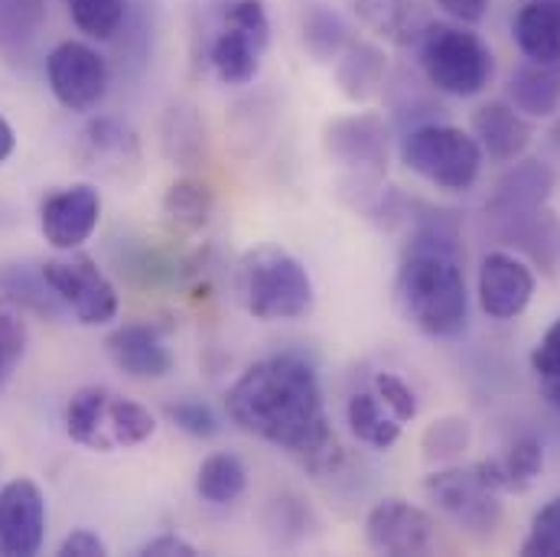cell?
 I'll list each match as a JSON object with an SVG mask.
<instances>
[{
  "label": "cell",
  "instance_id": "cell-16",
  "mask_svg": "<svg viewBox=\"0 0 560 557\" xmlns=\"http://www.w3.org/2000/svg\"><path fill=\"white\" fill-rule=\"evenodd\" d=\"M108 356L112 362L140 382H156V379H166L173 372V352L166 349L163 336L156 326L150 323H128V326H118L112 336H108Z\"/></svg>",
  "mask_w": 560,
  "mask_h": 557
},
{
  "label": "cell",
  "instance_id": "cell-31",
  "mask_svg": "<svg viewBox=\"0 0 560 557\" xmlns=\"http://www.w3.org/2000/svg\"><path fill=\"white\" fill-rule=\"evenodd\" d=\"M160 147L176 166H196L206 156V125L192 108H170L160 125Z\"/></svg>",
  "mask_w": 560,
  "mask_h": 557
},
{
  "label": "cell",
  "instance_id": "cell-44",
  "mask_svg": "<svg viewBox=\"0 0 560 557\" xmlns=\"http://www.w3.org/2000/svg\"><path fill=\"white\" fill-rule=\"evenodd\" d=\"M13 150H16V135H13L10 121L0 115V163H3V160H10V156H13Z\"/></svg>",
  "mask_w": 560,
  "mask_h": 557
},
{
  "label": "cell",
  "instance_id": "cell-18",
  "mask_svg": "<svg viewBox=\"0 0 560 557\" xmlns=\"http://www.w3.org/2000/svg\"><path fill=\"white\" fill-rule=\"evenodd\" d=\"M555 193V170L541 160H515L499 179L486 202V216L518 212L532 206H545Z\"/></svg>",
  "mask_w": 560,
  "mask_h": 557
},
{
  "label": "cell",
  "instance_id": "cell-45",
  "mask_svg": "<svg viewBox=\"0 0 560 557\" xmlns=\"http://www.w3.org/2000/svg\"><path fill=\"white\" fill-rule=\"evenodd\" d=\"M538 388H541V398L560 411V379H538Z\"/></svg>",
  "mask_w": 560,
  "mask_h": 557
},
{
  "label": "cell",
  "instance_id": "cell-27",
  "mask_svg": "<svg viewBox=\"0 0 560 557\" xmlns=\"http://www.w3.org/2000/svg\"><path fill=\"white\" fill-rule=\"evenodd\" d=\"M215 212V189L206 179L179 176L163 193V216L183 232H199Z\"/></svg>",
  "mask_w": 560,
  "mask_h": 557
},
{
  "label": "cell",
  "instance_id": "cell-14",
  "mask_svg": "<svg viewBox=\"0 0 560 557\" xmlns=\"http://www.w3.org/2000/svg\"><path fill=\"white\" fill-rule=\"evenodd\" d=\"M535 283V271L522 258L509 252H489L479 268V306L489 320H515L528 310Z\"/></svg>",
  "mask_w": 560,
  "mask_h": 557
},
{
  "label": "cell",
  "instance_id": "cell-40",
  "mask_svg": "<svg viewBox=\"0 0 560 557\" xmlns=\"http://www.w3.org/2000/svg\"><path fill=\"white\" fill-rule=\"evenodd\" d=\"M532 372L538 379H560V320H555L532 349Z\"/></svg>",
  "mask_w": 560,
  "mask_h": 557
},
{
  "label": "cell",
  "instance_id": "cell-10",
  "mask_svg": "<svg viewBox=\"0 0 560 557\" xmlns=\"http://www.w3.org/2000/svg\"><path fill=\"white\" fill-rule=\"evenodd\" d=\"M102 222V193L92 183L56 189L39 206V232L56 252H79Z\"/></svg>",
  "mask_w": 560,
  "mask_h": 557
},
{
  "label": "cell",
  "instance_id": "cell-1",
  "mask_svg": "<svg viewBox=\"0 0 560 557\" xmlns=\"http://www.w3.org/2000/svg\"><path fill=\"white\" fill-rule=\"evenodd\" d=\"M225 408L235 427L313 469L339 456L319 375L293 352L252 362L225 392Z\"/></svg>",
  "mask_w": 560,
  "mask_h": 557
},
{
  "label": "cell",
  "instance_id": "cell-13",
  "mask_svg": "<svg viewBox=\"0 0 560 557\" xmlns=\"http://www.w3.org/2000/svg\"><path fill=\"white\" fill-rule=\"evenodd\" d=\"M433 519L405 499H382L365 515V545L375 555H423L433 545Z\"/></svg>",
  "mask_w": 560,
  "mask_h": 557
},
{
  "label": "cell",
  "instance_id": "cell-33",
  "mask_svg": "<svg viewBox=\"0 0 560 557\" xmlns=\"http://www.w3.org/2000/svg\"><path fill=\"white\" fill-rule=\"evenodd\" d=\"M69 16L89 39H115L125 26L128 0H69Z\"/></svg>",
  "mask_w": 560,
  "mask_h": 557
},
{
  "label": "cell",
  "instance_id": "cell-11",
  "mask_svg": "<svg viewBox=\"0 0 560 557\" xmlns=\"http://www.w3.org/2000/svg\"><path fill=\"white\" fill-rule=\"evenodd\" d=\"M489 232L505 245L522 252L525 258L535 262V268H541L548 278H555L560 268V219L558 212L545 202V206H532V209H518V212H499V216H486Z\"/></svg>",
  "mask_w": 560,
  "mask_h": 557
},
{
  "label": "cell",
  "instance_id": "cell-42",
  "mask_svg": "<svg viewBox=\"0 0 560 557\" xmlns=\"http://www.w3.org/2000/svg\"><path fill=\"white\" fill-rule=\"evenodd\" d=\"M140 555L143 557H196L199 555V548H196L192 542H186L183 535H176V532H163V535H156V538L143 542V545H140Z\"/></svg>",
  "mask_w": 560,
  "mask_h": 557
},
{
  "label": "cell",
  "instance_id": "cell-39",
  "mask_svg": "<svg viewBox=\"0 0 560 557\" xmlns=\"http://www.w3.org/2000/svg\"><path fill=\"white\" fill-rule=\"evenodd\" d=\"M372 392L382 398V405H385L395 418L401 420V423H411V420L418 418V398H415L411 385H408L401 375H395V372H378Z\"/></svg>",
  "mask_w": 560,
  "mask_h": 557
},
{
  "label": "cell",
  "instance_id": "cell-34",
  "mask_svg": "<svg viewBox=\"0 0 560 557\" xmlns=\"http://www.w3.org/2000/svg\"><path fill=\"white\" fill-rule=\"evenodd\" d=\"M108 427L115 437V446H140L156 433V418L131 398H112V411H108Z\"/></svg>",
  "mask_w": 560,
  "mask_h": 557
},
{
  "label": "cell",
  "instance_id": "cell-5",
  "mask_svg": "<svg viewBox=\"0 0 560 557\" xmlns=\"http://www.w3.org/2000/svg\"><path fill=\"white\" fill-rule=\"evenodd\" d=\"M398 153L411 173H418L420 179H427L430 186L443 193L472 189L486 163L482 147L469 131L453 128V125H436V121L405 131Z\"/></svg>",
  "mask_w": 560,
  "mask_h": 557
},
{
  "label": "cell",
  "instance_id": "cell-43",
  "mask_svg": "<svg viewBox=\"0 0 560 557\" xmlns=\"http://www.w3.org/2000/svg\"><path fill=\"white\" fill-rule=\"evenodd\" d=\"M436 7L463 26H476L489 13V0H436Z\"/></svg>",
  "mask_w": 560,
  "mask_h": 557
},
{
  "label": "cell",
  "instance_id": "cell-28",
  "mask_svg": "<svg viewBox=\"0 0 560 557\" xmlns=\"http://www.w3.org/2000/svg\"><path fill=\"white\" fill-rule=\"evenodd\" d=\"M248 492V469L235 453H212L196 469V496L209 506H232Z\"/></svg>",
  "mask_w": 560,
  "mask_h": 557
},
{
  "label": "cell",
  "instance_id": "cell-17",
  "mask_svg": "<svg viewBox=\"0 0 560 557\" xmlns=\"http://www.w3.org/2000/svg\"><path fill=\"white\" fill-rule=\"evenodd\" d=\"M79 160L102 173L121 176L128 166L140 163V140L131 125L121 118H95L79 138Z\"/></svg>",
  "mask_w": 560,
  "mask_h": 557
},
{
  "label": "cell",
  "instance_id": "cell-7",
  "mask_svg": "<svg viewBox=\"0 0 560 557\" xmlns=\"http://www.w3.org/2000/svg\"><path fill=\"white\" fill-rule=\"evenodd\" d=\"M427 499L463 532L492 535L502 522V492H495L476 466H443L423 479Z\"/></svg>",
  "mask_w": 560,
  "mask_h": 557
},
{
  "label": "cell",
  "instance_id": "cell-20",
  "mask_svg": "<svg viewBox=\"0 0 560 557\" xmlns=\"http://www.w3.org/2000/svg\"><path fill=\"white\" fill-rule=\"evenodd\" d=\"M112 392L102 385H82L72 392L69 405H66V433L98 453H112L115 450V437L108 427V411H112Z\"/></svg>",
  "mask_w": 560,
  "mask_h": 557
},
{
  "label": "cell",
  "instance_id": "cell-35",
  "mask_svg": "<svg viewBox=\"0 0 560 557\" xmlns=\"http://www.w3.org/2000/svg\"><path fill=\"white\" fill-rule=\"evenodd\" d=\"M472 440V427L466 418L433 420L423 433V456L427 460H453Z\"/></svg>",
  "mask_w": 560,
  "mask_h": 557
},
{
  "label": "cell",
  "instance_id": "cell-36",
  "mask_svg": "<svg viewBox=\"0 0 560 557\" xmlns=\"http://www.w3.org/2000/svg\"><path fill=\"white\" fill-rule=\"evenodd\" d=\"M522 555L528 557H560V496L551 502H545L535 519H532V532L522 542Z\"/></svg>",
  "mask_w": 560,
  "mask_h": 557
},
{
  "label": "cell",
  "instance_id": "cell-9",
  "mask_svg": "<svg viewBox=\"0 0 560 557\" xmlns=\"http://www.w3.org/2000/svg\"><path fill=\"white\" fill-rule=\"evenodd\" d=\"M46 82L66 112L89 115L108 95V62L95 46L82 39H62L46 56Z\"/></svg>",
  "mask_w": 560,
  "mask_h": 557
},
{
  "label": "cell",
  "instance_id": "cell-19",
  "mask_svg": "<svg viewBox=\"0 0 560 557\" xmlns=\"http://www.w3.org/2000/svg\"><path fill=\"white\" fill-rule=\"evenodd\" d=\"M512 36L528 62H560V0H525L512 20Z\"/></svg>",
  "mask_w": 560,
  "mask_h": 557
},
{
  "label": "cell",
  "instance_id": "cell-30",
  "mask_svg": "<svg viewBox=\"0 0 560 557\" xmlns=\"http://www.w3.org/2000/svg\"><path fill=\"white\" fill-rule=\"evenodd\" d=\"M300 36H303V46L306 53L316 59V62H336V56L346 49V43L352 39L346 20L323 7V3H313L303 10V20H300Z\"/></svg>",
  "mask_w": 560,
  "mask_h": 557
},
{
  "label": "cell",
  "instance_id": "cell-12",
  "mask_svg": "<svg viewBox=\"0 0 560 557\" xmlns=\"http://www.w3.org/2000/svg\"><path fill=\"white\" fill-rule=\"evenodd\" d=\"M46 496L43 489L20 476L0 486V552L16 557L39 555L46 542Z\"/></svg>",
  "mask_w": 560,
  "mask_h": 557
},
{
  "label": "cell",
  "instance_id": "cell-38",
  "mask_svg": "<svg viewBox=\"0 0 560 557\" xmlns=\"http://www.w3.org/2000/svg\"><path fill=\"white\" fill-rule=\"evenodd\" d=\"M166 418L176 430L196 437V440H212L222 423H219V415L202 405V402H176V405H166Z\"/></svg>",
  "mask_w": 560,
  "mask_h": 557
},
{
  "label": "cell",
  "instance_id": "cell-23",
  "mask_svg": "<svg viewBox=\"0 0 560 557\" xmlns=\"http://www.w3.org/2000/svg\"><path fill=\"white\" fill-rule=\"evenodd\" d=\"M509 102L525 118H555L560 112V62H525L509 79Z\"/></svg>",
  "mask_w": 560,
  "mask_h": 557
},
{
  "label": "cell",
  "instance_id": "cell-37",
  "mask_svg": "<svg viewBox=\"0 0 560 557\" xmlns=\"http://www.w3.org/2000/svg\"><path fill=\"white\" fill-rule=\"evenodd\" d=\"M222 23L242 30L245 36H252L261 49H268L271 43V16L265 0H232L222 10Z\"/></svg>",
  "mask_w": 560,
  "mask_h": 557
},
{
  "label": "cell",
  "instance_id": "cell-29",
  "mask_svg": "<svg viewBox=\"0 0 560 557\" xmlns=\"http://www.w3.org/2000/svg\"><path fill=\"white\" fill-rule=\"evenodd\" d=\"M346 420L352 437L375 450H392L401 437V420L382 405L375 392H355L346 405Z\"/></svg>",
  "mask_w": 560,
  "mask_h": 557
},
{
  "label": "cell",
  "instance_id": "cell-25",
  "mask_svg": "<svg viewBox=\"0 0 560 557\" xmlns=\"http://www.w3.org/2000/svg\"><path fill=\"white\" fill-rule=\"evenodd\" d=\"M0 300L13 303L20 310H30L36 316H49V320H59L69 313L62 306V300L56 297V290L49 287V280L43 275V265L39 268L0 265Z\"/></svg>",
  "mask_w": 560,
  "mask_h": 557
},
{
  "label": "cell",
  "instance_id": "cell-32",
  "mask_svg": "<svg viewBox=\"0 0 560 557\" xmlns=\"http://www.w3.org/2000/svg\"><path fill=\"white\" fill-rule=\"evenodd\" d=\"M46 0H0V53H23L46 26Z\"/></svg>",
  "mask_w": 560,
  "mask_h": 557
},
{
  "label": "cell",
  "instance_id": "cell-15",
  "mask_svg": "<svg viewBox=\"0 0 560 557\" xmlns=\"http://www.w3.org/2000/svg\"><path fill=\"white\" fill-rule=\"evenodd\" d=\"M469 128H472L469 135L482 147V156H489L492 163L522 160L535 138L532 121L509 102H489L476 108Z\"/></svg>",
  "mask_w": 560,
  "mask_h": 557
},
{
  "label": "cell",
  "instance_id": "cell-21",
  "mask_svg": "<svg viewBox=\"0 0 560 557\" xmlns=\"http://www.w3.org/2000/svg\"><path fill=\"white\" fill-rule=\"evenodd\" d=\"M388 76V56L369 39H349L336 56V85L349 102H369Z\"/></svg>",
  "mask_w": 560,
  "mask_h": 557
},
{
  "label": "cell",
  "instance_id": "cell-24",
  "mask_svg": "<svg viewBox=\"0 0 560 557\" xmlns=\"http://www.w3.org/2000/svg\"><path fill=\"white\" fill-rule=\"evenodd\" d=\"M261 56H265V49L252 36H245L242 30L225 26V23L219 26V33L212 36V46H209V66L222 85L255 82V76L261 69Z\"/></svg>",
  "mask_w": 560,
  "mask_h": 557
},
{
  "label": "cell",
  "instance_id": "cell-2",
  "mask_svg": "<svg viewBox=\"0 0 560 557\" xmlns=\"http://www.w3.org/2000/svg\"><path fill=\"white\" fill-rule=\"evenodd\" d=\"M395 297L411 326L430 339H453L469 323V290L456 219L443 209L418 216L408 239Z\"/></svg>",
  "mask_w": 560,
  "mask_h": 557
},
{
  "label": "cell",
  "instance_id": "cell-4",
  "mask_svg": "<svg viewBox=\"0 0 560 557\" xmlns=\"http://www.w3.org/2000/svg\"><path fill=\"white\" fill-rule=\"evenodd\" d=\"M420 72L427 85L440 95L472 98L492 79V49L482 43L479 33L466 30L463 23H430L420 36Z\"/></svg>",
  "mask_w": 560,
  "mask_h": 557
},
{
  "label": "cell",
  "instance_id": "cell-3",
  "mask_svg": "<svg viewBox=\"0 0 560 557\" xmlns=\"http://www.w3.org/2000/svg\"><path fill=\"white\" fill-rule=\"evenodd\" d=\"M235 290L248 316L261 323H290L313 310V278L296 255L280 245L248 248L235 271Z\"/></svg>",
  "mask_w": 560,
  "mask_h": 557
},
{
  "label": "cell",
  "instance_id": "cell-46",
  "mask_svg": "<svg viewBox=\"0 0 560 557\" xmlns=\"http://www.w3.org/2000/svg\"><path fill=\"white\" fill-rule=\"evenodd\" d=\"M13 369H16V362H13V359H10V356L0 349V388L7 385V379L13 375Z\"/></svg>",
  "mask_w": 560,
  "mask_h": 557
},
{
  "label": "cell",
  "instance_id": "cell-8",
  "mask_svg": "<svg viewBox=\"0 0 560 557\" xmlns=\"http://www.w3.org/2000/svg\"><path fill=\"white\" fill-rule=\"evenodd\" d=\"M43 275L49 280V287L56 290V297L62 300V306L82 326H108L121 310L118 287L108 280V275L98 268V262L89 258V255L66 252V258L46 262Z\"/></svg>",
  "mask_w": 560,
  "mask_h": 557
},
{
  "label": "cell",
  "instance_id": "cell-41",
  "mask_svg": "<svg viewBox=\"0 0 560 557\" xmlns=\"http://www.w3.org/2000/svg\"><path fill=\"white\" fill-rule=\"evenodd\" d=\"M108 555V545L98 532L92 529H75L62 538L59 545V557H105Z\"/></svg>",
  "mask_w": 560,
  "mask_h": 557
},
{
  "label": "cell",
  "instance_id": "cell-22",
  "mask_svg": "<svg viewBox=\"0 0 560 557\" xmlns=\"http://www.w3.org/2000/svg\"><path fill=\"white\" fill-rule=\"evenodd\" d=\"M476 469L495 492H525L545 469V443L538 437H518L505 456L479 460Z\"/></svg>",
  "mask_w": 560,
  "mask_h": 557
},
{
  "label": "cell",
  "instance_id": "cell-6",
  "mask_svg": "<svg viewBox=\"0 0 560 557\" xmlns=\"http://www.w3.org/2000/svg\"><path fill=\"white\" fill-rule=\"evenodd\" d=\"M323 150L339 170L342 193L375 196L388 173V125L372 112L332 118L323 131Z\"/></svg>",
  "mask_w": 560,
  "mask_h": 557
},
{
  "label": "cell",
  "instance_id": "cell-26",
  "mask_svg": "<svg viewBox=\"0 0 560 557\" xmlns=\"http://www.w3.org/2000/svg\"><path fill=\"white\" fill-rule=\"evenodd\" d=\"M359 10L382 36L401 46L420 43V36L433 23L430 10L420 0H362Z\"/></svg>",
  "mask_w": 560,
  "mask_h": 557
}]
</instances>
